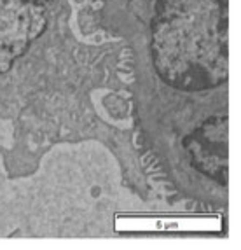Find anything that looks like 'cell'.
I'll return each mask as SVG.
<instances>
[{"label": "cell", "instance_id": "obj_3", "mask_svg": "<svg viewBox=\"0 0 241 250\" xmlns=\"http://www.w3.org/2000/svg\"><path fill=\"white\" fill-rule=\"evenodd\" d=\"M187 149L192 163L208 175L227 180V117H215L201 126L191 138Z\"/></svg>", "mask_w": 241, "mask_h": 250}, {"label": "cell", "instance_id": "obj_2", "mask_svg": "<svg viewBox=\"0 0 241 250\" xmlns=\"http://www.w3.org/2000/svg\"><path fill=\"white\" fill-rule=\"evenodd\" d=\"M51 0H0V74L42 34Z\"/></svg>", "mask_w": 241, "mask_h": 250}, {"label": "cell", "instance_id": "obj_1", "mask_svg": "<svg viewBox=\"0 0 241 250\" xmlns=\"http://www.w3.org/2000/svg\"><path fill=\"white\" fill-rule=\"evenodd\" d=\"M229 0H159L152 54L159 75L180 89H206L227 79Z\"/></svg>", "mask_w": 241, "mask_h": 250}]
</instances>
